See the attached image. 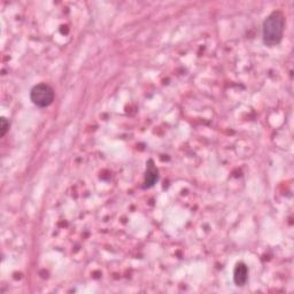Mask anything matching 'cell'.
<instances>
[{
  "mask_svg": "<svg viewBox=\"0 0 294 294\" xmlns=\"http://www.w3.org/2000/svg\"><path fill=\"white\" fill-rule=\"evenodd\" d=\"M248 280V267L244 262L237 263L234 270V282L237 286H244Z\"/></svg>",
  "mask_w": 294,
  "mask_h": 294,
  "instance_id": "277c9868",
  "label": "cell"
},
{
  "mask_svg": "<svg viewBox=\"0 0 294 294\" xmlns=\"http://www.w3.org/2000/svg\"><path fill=\"white\" fill-rule=\"evenodd\" d=\"M146 171H145L144 177V189H151L154 186L156 182L159 181V171L158 168L155 167L153 160H150L146 163Z\"/></svg>",
  "mask_w": 294,
  "mask_h": 294,
  "instance_id": "3957f363",
  "label": "cell"
},
{
  "mask_svg": "<svg viewBox=\"0 0 294 294\" xmlns=\"http://www.w3.org/2000/svg\"><path fill=\"white\" fill-rule=\"evenodd\" d=\"M30 100L39 108H46L54 101V91L46 83L37 84L30 91Z\"/></svg>",
  "mask_w": 294,
  "mask_h": 294,
  "instance_id": "7a4b0ae2",
  "label": "cell"
},
{
  "mask_svg": "<svg viewBox=\"0 0 294 294\" xmlns=\"http://www.w3.org/2000/svg\"><path fill=\"white\" fill-rule=\"evenodd\" d=\"M285 18L280 10H275L266 18L262 25L263 43L267 46H276L282 41L284 35Z\"/></svg>",
  "mask_w": 294,
  "mask_h": 294,
  "instance_id": "6da1fadb",
  "label": "cell"
},
{
  "mask_svg": "<svg viewBox=\"0 0 294 294\" xmlns=\"http://www.w3.org/2000/svg\"><path fill=\"white\" fill-rule=\"evenodd\" d=\"M0 124H1V137H3L9 130V121L2 116L0 118Z\"/></svg>",
  "mask_w": 294,
  "mask_h": 294,
  "instance_id": "5b68a950",
  "label": "cell"
}]
</instances>
